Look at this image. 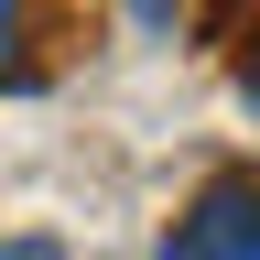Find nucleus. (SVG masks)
<instances>
[{
	"label": "nucleus",
	"mask_w": 260,
	"mask_h": 260,
	"mask_svg": "<svg viewBox=\"0 0 260 260\" xmlns=\"http://www.w3.org/2000/svg\"><path fill=\"white\" fill-rule=\"evenodd\" d=\"M162 260H260V184H217L206 206L162 239Z\"/></svg>",
	"instance_id": "f257e3e1"
},
{
	"label": "nucleus",
	"mask_w": 260,
	"mask_h": 260,
	"mask_svg": "<svg viewBox=\"0 0 260 260\" xmlns=\"http://www.w3.org/2000/svg\"><path fill=\"white\" fill-rule=\"evenodd\" d=\"M130 11H141V22H152V32H162V22H174V0H130Z\"/></svg>",
	"instance_id": "20e7f679"
},
{
	"label": "nucleus",
	"mask_w": 260,
	"mask_h": 260,
	"mask_svg": "<svg viewBox=\"0 0 260 260\" xmlns=\"http://www.w3.org/2000/svg\"><path fill=\"white\" fill-rule=\"evenodd\" d=\"M0 260H65L54 239H0Z\"/></svg>",
	"instance_id": "f03ea898"
},
{
	"label": "nucleus",
	"mask_w": 260,
	"mask_h": 260,
	"mask_svg": "<svg viewBox=\"0 0 260 260\" xmlns=\"http://www.w3.org/2000/svg\"><path fill=\"white\" fill-rule=\"evenodd\" d=\"M11 44H22V11H11V0H0V65H11Z\"/></svg>",
	"instance_id": "7ed1b4c3"
}]
</instances>
